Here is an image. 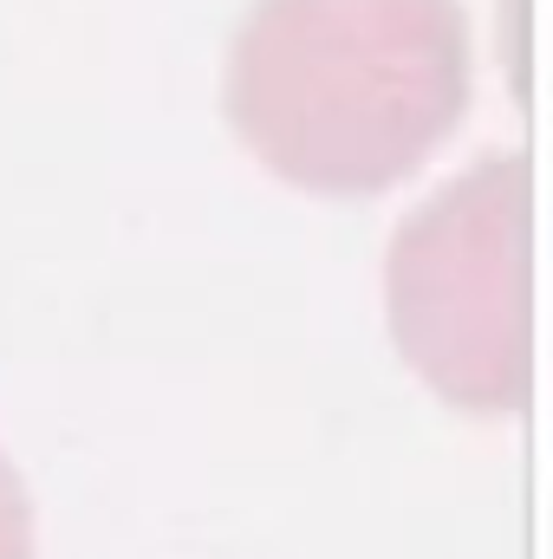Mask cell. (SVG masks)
I'll use <instances>...</instances> for the list:
<instances>
[{
	"label": "cell",
	"instance_id": "3957f363",
	"mask_svg": "<svg viewBox=\"0 0 553 559\" xmlns=\"http://www.w3.org/2000/svg\"><path fill=\"white\" fill-rule=\"evenodd\" d=\"M0 559H33V501L7 455H0Z\"/></svg>",
	"mask_w": 553,
	"mask_h": 559
},
{
	"label": "cell",
	"instance_id": "7a4b0ae2",
	"mask_svg": "<svg viewBox=\"0 0 553 559\" xmlns=\"http://www.w3.org/2000/svg\"><path fill=\"white\" fill-rule=\"evenodd\" d=\"M391 332L416 378L475 417L534 391V169L489 156L423 202L391 241Z\"/></svg>",
	"mask_w": 553,
	"mask_h": 559
},
{
	"label": "cell",
	"instance_id": "6da1fadb",
	"mask_svg": "<svg viewBox=\"0 0 553 559\" xmlns=\"http://www.w3.org/2000/svg\"><path fill=\"white\" fill-rule=\"evenodd\" d=\"M456 0H261L228 52L242 143L313 195H378L416 176L469 111Z\"/></svg>",
	"mask_w": 553,
	"mask_h": 559
}]
</instances>
